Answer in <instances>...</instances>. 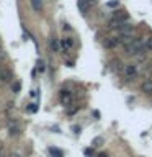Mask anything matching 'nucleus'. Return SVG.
Returning <instances> with one entry per match:
<instances>
[{"label":"nucleus","instance_id":"nucleus-8","mask_svg":"<svg viewBox=\"0 0 152 157\" xmlns=\"http://www.w3.org/2000/svg\"><path fill=\"white\" fill-rule=\"evenodd\" d=\"M118 44H120V43H118V38H108V39L105 41V48H108V49L116 48Z\"/></svg>","mask_w":152,"mask_h":157},{"label":"nucleus","instance_id":"nucleus-5","mask_svg":"<svg viewBox=\"0 0 152 157\" xmlns=\"http://www.w3.org/2000/svg\"><path fill=\"white\" fill-rule=\"evenodd\" d=\"M118 30H120L121 35H133V26L129 23H121L118 26Z\"/></svg>","mask_w":152,"mask_h":157},{"label":"nucleus","instance_id":"nucleus-10","mask_svg":"<svg viewBox=\"0 0 152 157\" xmlns=\"http://www.w3.org/2000/svg\"><path fill=\"white\" fill-rule=\"evenodd\" d=\"M61 100H62V103H67V101L71 100V92H69V90H62V92H61Z\"/></svg>","mask_w":152,"mask_h":157},{"label":"nucleus","instance_id":"nucleus-15","mask_svg":"<svg viewBox=\"0 0 152 157\" xmlns=\"http://www.w3.org/2000/svg\"><path fill=\"white\" fill-rule=\"evenodd\" d=\"M10 134H12V136L20 134V128H18V126H10Z\"/></svg>","mask_w":152,"mask_h":157},{"label":"nucleus","instance_id":"nucleus-1","mask_svg":"<svg viewBox=\"0 0 152 157\" xmlns=\"http://www.w3.org/2000/svg\"><path fill=\"white\" fill-rule=\"evenodd\" d=\"M144 39H134L129 46H126V54L128 56H134V54H144Z\"/></svg>","mask_w":152,"mask_h":157},{"label":"nucleus","instance_id":"nucleus-16","mask_svg":"<svg viewBox=\"0 0 152 157\" xmlns=\"http://www.w3.org/2000/svg\"><path fill=\"white\" fill-rule=\"evenodd\" d=\"M12 88H13V92L17 93V92H20V88H21V84L20 82H15L13 85H12Z\"/></svg>","mask_w":152,"mask_h":157},{"label":"nucleus","instance_id":"nucleus-3","mask_svg":"<svg viewBox=\"0 0 152 157\" xmlns=\"http://www.w3.org/2000/svg\"><path fill=\"white\" fill-rule=\"evenodd\" d=\"M138 66H134V64H128L126 67H124V77L126 79H134L136 75H138Z\"/></svg>","mask_w":152,"mask_h":157},{"label":"nucleus","instance_id":"nucleus-4","mask_svg":"<svg viewBox=\"0 0 152 157\" xmlns=\"http://www.w3.org/2000/svg\"><path fill=\"white\" fill-rule=\"evenodd\" d=\"M133 41H134L133 35H121L120 38H118V43H120V44H123L124 48H126V46H129Z\"/></svg>","mask_w":152,"mask_h":157},{"label":"nucleus","instance_id":"nucleus-11","mask_svg":"<svg viewBox=\"0 0 152 157\" xmlns=\"http://www.w3.org/2000/svg\"><path fill=\"white\" fill-rule=\"evenodd\" d=\"M49 44H51V49H53L54 52H59V41H57L56 38H53V39H51V43H49Z\"/></svg>","mask_w":152,"mask_h":157},{"label":"nucleus","instance_id":"nucleus-2","mask_svg":"<svg viewBox=\"0 0 152 157\" xmlns=\"http://www.w3.org/2000/svg\"><path fill=\"white\" fill-rule=\"evenodd\" d=\"M128 20V13L126 12H115L113 13V18L110 20V28H118L121 23Z\"/></svg>","mask_w":152,"mask_h":157},{"label":"nucleus","instance_id":"nucleus-20","mask_svg":"<svg viewBox=\"0 0 152 157\" xmlns=\"http://www.w3.org/2000/svg\"><path fill=\"white\" fill-rule=\"evenodd\" d=\"M98 157H108V154H105V152H102V154H98Z\"/></svg>","mask_w":152,"mask_h":157},{"label":"nucleus","instance_id":"nucleus-6","mask_svg":"<svg viewBox=\"0 0 152 157\" xmlns=\"http://www.w3.org/2000/svg\"><path fill=\"white\" fill-rule=\"evenodd\" d=\"M12 79H13V75H12L10 70H0V82H2V84H7Z\"/></svg>","mask_w":152,"mask_h":157},{"label":"nucleus","instance_id":"nucleus-9","mask_svg":"<svg viewBox=\"0 0 152 157\" xmlns=\"http://www.w3.org/2000/svg\"><path fill=\"white\" fill-rule=\"evenodd\" d=\"M72 46H74V39H72V38H66V39H62V48L66 49V51H67L69 48H72Z\"/></svg>","mask_w":152,"mask_h":157},{"label":"nucleus","instance_id":"nucleus-17","mask_svg":"<svg viewBox=\"0 0 152 157\" xmlns=\"http://www.w3.org/2000/svg\"><path fill=\"white\" fill-rule=\"evenodd\" d=\"M28 110H30V111H31V113H35V111H38V105H35V103H31V105H30V106H28Z\"/></svg>","mask_w":152,"mask_h":157},{"label":"nucleus","instance_id":"nucleus-14","mask_svg":"<svg viewBox=\"0 0 152 157\" xmlns=\"http://www.w3.org/2000/svg\"><path fill=\"white\" fill-rule=\"evenodd\" d=\"M31 5H33V8H35L36 12L41 10V2H39V0H31Z\"/></svg>","mask_w":152,"mask_h":157},{"label":"nucleus","instance_id":"nucleus-18","mask_svg":"<svg viewBox=\"0 0 152 157\" xmlns=\"http://www.w3.org/2000/svg\"><path fill=\"white\" fill-rule=\"evenodd\" d=\"M38 69H39V72L44 70V64H43V61H39V62H38Z\"/></svg>","mask_w":152,"mask_h":157},{"label":"nucleus","instance_id":"nucleus-12","mask_svg":"<svg viewBox=\"0 0 152 157\" xmlns=\"http://www.w3.org/2000/svg\"><path fill=\"white\" fill-rule=\"evenodd\" d=\"M51 154H53V156L54 157H62L64 156V154H62V150H59V149H56V147H51Z\"/></svg>","mask_w":152,"mask_h":157},{"label":"nucleus","instance_id":"nucleus-19","mask_svg":"<svg viewBox=\"0 0 152 157\" xmlns=\"http://www.w3.org/2000/svg\"><path fill=\"white\" fill-rule=\"evenodd\" d=\"M118 5V2H110V4H108V7H116Z\"/></svg>","mask_w":152,"mask_h":157},{"label":"nucleus","instance_id":"nucleus-21","mask_svg":"<svg viewBox=\"0 0 152 157\" xmlns=\"http://www.w3.org/2000/svg\"><path fill=\"white\" fill-rule=\"evenodd\" d=\"M2 150H4V144L0 143V154H2Z\"/></svg>","mask_w":152,"mask_h":157},{"label":"nucleus","instance_id":"nucleus-7","mask_svg":"<svg viewBox=\"0 0 152 157\" xmlns=\"http://www.w3.org/2000/svg\"><path fill=\"white\" fill-rule=\"evenodd\" d=\"M141 90L144 93H152V80H144L141 84Z\"/></svg>","mask_w":152,"mask_h":157},{"label":"nucleus","instance_id":"nucleus-13","mask_svg":"<svg viewBox=\"0 0 152 157\" xmlns=\"http://www.w3.org/2000/svg\"><path fill=\"white\" fill-rule=\"evenodd\" d=\"M144 48H146V51H152V38L144 41Z\"/></svg>","mask_w":152,"mask_h":157}]
</instances>
